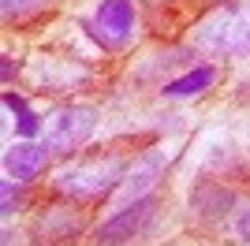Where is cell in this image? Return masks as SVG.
I'll return each instance as SVG.
<instances>
[{
    "instance_id": "1",
    "label": "cell",
    "mask_w": 250,
    "mask_h": 246,
    "mask_svg": "<svg viewBox=\"0 0 250 246\" xmlns=\"http://www.w3.org/2000/svg\"><path fill=\"white\" fill-rule=\"evenodd\" d=\"M127 164L120 157H94V161H67L56 172V190L71 198H94L104 194L112 183H120Z\"/></svg>"
},
{
    "instance_id": "2",
    "label": "cell",
    "mask_w": 250,
    "mask_h": 246,
    "mask_svg": "<svg viewBox=\"0 0 250 246\" xmlns=\"http://www.w3.org/2000/svg\"><path fill=\"white\" fill-rule=\"evenodd\" d=\"M94 123H97L94 108H86V104H67V108H60V112H52V120L45 123L42 145L49 149V153L67 157L94 134Z\"/></svg>"
},
{
    "instance_id": "3",
    "label": "cell",
    "mask_w": 250,
    "mask_h": 246,
    "mask_svg": "<svg viewBox=\"0 0 250 246\" xmlns=\"http://www.w3.org/2000/svg\"><path fill=\"white\" fill-rule=\"evenodd\" d=\"M198 45L213 52H250V4L224 8L198 26Z\"/></svg>"
},
{
    "instance_id": "4",
    "label": "cell",
    "mask_w": 250,
    "mask_h": 246,
    "mask_svg": "<svg viewBox=\"0 0 250 246\" xmlns=\"http://www.w3.org/2000/svg\"><path fill=\"white\" fill-rule=\"evenodd\" d=\"M157 220V198H138V202L116 209L101 227H97V246H120V243H135L138 235H146Z\"/></svg>"
},
{
    "instance_id": "5",
    "label": "cell",
    "mask_w": 250,
    "mask_h": 246,
    "mask_svg": "<svg viewBox=\"0 0 250 246\" xmlns=\"http://www.w3.org/2000/svg\"><path fill=\"white\" fill-rule=\"evenodd\" d=\"M90 30H94V38L104 49L124 45L131 38V30H135V4L131 0H101L94 19H90Z\"/></svg>"
},
{
    "instance_id": "6",
    "label": "cell",
    "mask_w": 250,
    "mask_h": 246,
    "mask_svg": "<svg viewBox=\"0 0 250 246\" xmlns=\"http://www.w3.org/2000/svg\"><path fill=\"white\" fill-rule=\"evenodd\" d=\"M45 164H49V149L38 145V142H19V145H11L8 153H4V168H8V175L15 183L38 179V175L45 172Z\"/></svg>"
},
{
    "instance_id": "7",
    "label": "cell",
    "mask_w": 250,
    "mask_h": 246,
    "mask_svg": "<svg viewBox=\"0 0 250 246\" xmlns=\"http://www.w3.org/2000/svg\"><path fill=\"white\" fill-rule=\"evenodd\" d=\"M71 235H79V216L67 213V209H49L34 220V239L42 246H56V243H67Z\"/></svg>"
},
{
    "instance_id": "8",
    "label": "cell",
    "mask_w": 250,
    "mask_h": 246,
    "mask_svg": "<svg viewBox=\"0 0 250 246\" xmlns=\"http://www.w3.org/2000/svg\"><path fill=\"white\" fill-rule=\"evenodd\" d=\"M213 79H217V67H194L183 79L165 82V97H194V93H206L213 86Z\"/></svg>"
},
{
    "instance_id": "9",
    "label": "cell",
    "mask_w": 250,
    "mask_h": 246,
    "mask_svg": "<svg viewBox=\"0 0 250 246\" xmlns=\"http://www.w3.org/2000/svg\"><path fill=\"white\" fill-rule=\"evenodd\" d=\"M157 172H161V157H157V153H149L146 161H142V164L135 168V172H131V175L124 179V186H120V194H124V198H131V202H138V198H146L142 190H146V186H149V183L157 179Z\"/></svg>"
},
{
    "instance_id": "10",
    "label": "cell",
    "mask_w": 250,
    "mask_h": 246,
    "mask_svg": "<svg viewBox=\"0 0 250 246\" xmlns=\"http://www.w3.org/2000/svg\"><path fill=\"white\" fill-rule=\"evenodd\" d=\"M15 202H19V183L4 179V183H0V213H4V216H11Z\"/></svg>"
},
{
    "instance_id": "11",
    "label": "cell",
    "mask_w": 250,
    "mask_h": 246,
    "mask_svg": "<svg viewBox=\"0 0 250 246\" xmlns=\"http://www.w3.org/2000/svg\"><path fill=\"white\" fill-rule=\"evenodd\" d=\"M0 4H4V15H19L26 8H42L45 0H0Z\"/></svg>"
},
{
    "instance_id": "12",
    "label": "cell",
    "mask_w": 250,
    "mask_h": 246,
    "mask_svg": "<svg viewBox=\"0 0 250 246\" xmlns=\"http://www.w3.org/2000/svg\"><path fill=\"white\" fill-rule=\"evenodd\" d=\"M4 104H8V108H11V112H15V116L30 108V104H26V97H19V93H15V90H11V93H4Z\"/></svg>"
},
{
    "instance_id": "13",
    "label": "cell",
    "mask_w": 250,
    "mask_h": 246,
    "mask_svg": "<svg viewBox=\"0 0 250 246\" xmlns=\"http://www.w3.org/2000/svg\"><path fill=\"white\" fill-rule=\"evenodd\" d=\"M239 235H243V243H250V209L239 216Z\"/></svg>"
},
{
    "instance_id": "14",
    "label": "cell",
    "mask_w": 250,
    "mask_h": 246,
    "mask_svg": "<svg viewBox=\"0 0 250 246\" xmlns=\"http://www.w3.org/2000/svg\"><path fill=\"white\" fill-rule=\"evenodd\" d=\"M11 71H15V67H11V60L4 56V60H0V79H11Z\"/></svg>"
}]
</instances>
